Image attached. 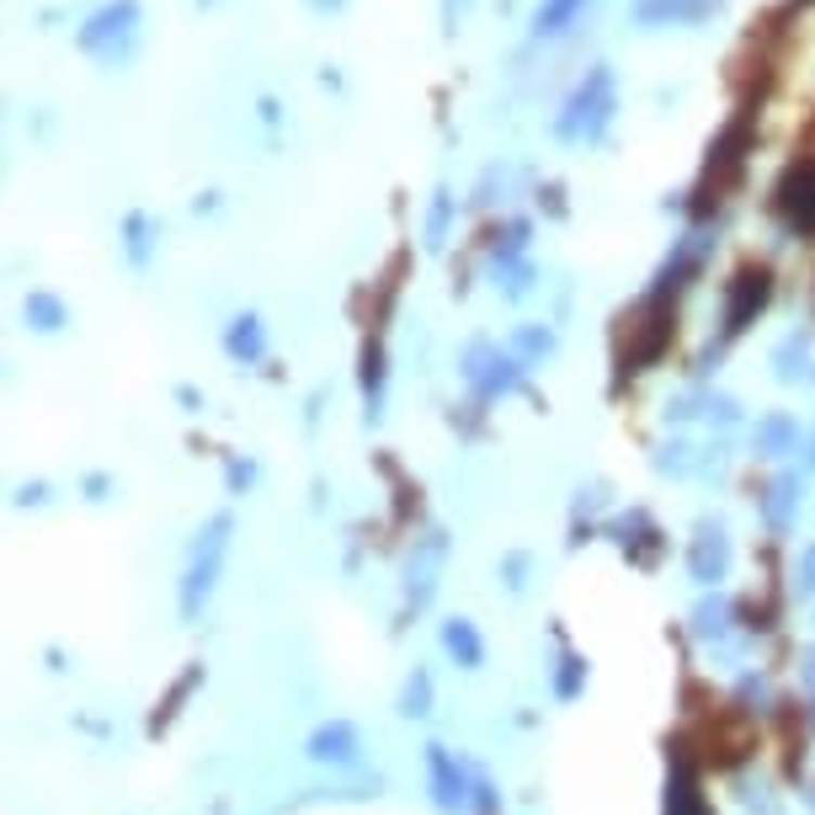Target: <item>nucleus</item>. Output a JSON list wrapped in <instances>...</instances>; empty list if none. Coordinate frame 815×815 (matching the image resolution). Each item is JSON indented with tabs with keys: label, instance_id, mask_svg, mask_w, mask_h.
I'll use <instances>...</instances> for the list:
<instances>
[{
	"label": "nucleus",
	"instance_id": "obj_6",
	"mask_svg": "<svg viewBox=\"0 0 815 815\" xmlns=\"http://www.w3.org/2000/svg\"><path fill=\"white\" fill-rule=\"evenodd\" d=\"M427 698H432L427 677H416V683H411V693H405V714H427Z\"/></svg>",
	"mask_w": 815,
	"mask_h": 815
},
{
	"label": "nucleus",
	"instance_id": "obj_5",
	"mask_svg": "<svg viewBox=\"0 0 815 815\" xmlns=\"http://www.w3.org/2000/svg\"><path fill=\"white\" fill-rule=\"evenodd\" d=\"M442 639H448V650H453V656H458L464 667H480V634H475V629L464 624V619H453Z\"/></svg>",
	"mask_w": 815,
	"mask_h": 815
},
{
	"label": "nucleus",
	"instance_id": "obj_1",
	"mask_svg": "<svg viewBox=\"0 0 815 815\" xmlns=\"http://www.w3.org/2000/svg\"><path fill=\"white\" fill-rule=\"evenodd\" d=\"M224 533H230V517H214L208 522V539H203V549H197V560L187 570V586H182V613L197 619V608H203V597L214 592V570L224 560Z\"/></svg>",
	"mask_w": 815,
	"mask_h": 815
},
{
	"label": "nucleus",
	"instance_id": "obj_2",
	"mask_svg": "<svg viewBox=\"0 0 815 815\" xmlns=\"http://www.w3.org/2000/svg\"><path fill=\"white\" fill-rule=\"evenodd\" d=\"M427 762H432V789H438V805H442V811H458V805H464V773L448 762V752H442V747H432V752H427Z\"/></svg>",
	"mask_w": 815,
	"mask_h": 815
},
{
	"label": "nucleus",
	"instance_id": "obj_7",
	"mask_svg": "<svg viewBox=\"0 0 815 815\" xmlns=\"http://www.w3.org/2000/svg\"><path fill=\"white\" fill-rule=\"evenodd\" d=\"M811 683H815V672H811Z\"/></svg>",
	"mask_w": 815,
	"mask_h": 815
},
{
	"label": "nucleus",
	"instance_id": "obj_3",
	"mask_svg": "<svg viewBox=\"0 0 815 815\" xmlns=\"http://www.w3.org/2000/svg\"><path fill=\"white\" fill-rule=\"evenodd\" d=\"M310 756H314V762H352V756H358V736H352V725H325V730L310 741Z\"/></svg>",
	"mask_w": 815,
	"mask_h": 815
},
{
	"label": "nucleus",
	"instance_id": "obj_4",
	"mask_svg": "<svg viewBox=\"0 0 815 815\" xmlns=\"http://www.w3.org/2000/svg\"><path fill=\"white\" fill-rule=\"evenodd\" d=\"M720 570H725V539H720V533H703L698 549H693V575H698V581H714Z\"/></svg>",
	"mask_w": 815,
	"mask_h": 815
}]
</instances>
